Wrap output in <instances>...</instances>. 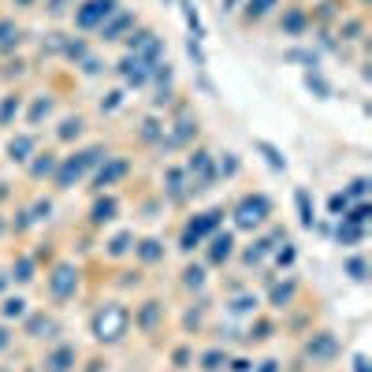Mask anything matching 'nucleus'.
Returning <instances> with one entry per match:
<instances>
[{"label": "nucleus", "instance_id": "f257e3e1", "mask_svg": "<svg viewBox=\"0 0 372 372\" xmlns=\"http://www.w3.org/2000/svg\"><path fill=\"white\" fill-rule=\"evenodd\" d=\"M93 332H97V339H108V343L123 339V332H127V309H119V305H104V309L97 313V320H93Z\"/></svg>", "mask_w": 372, "mask_h": 372}, {"label": "nucleus", "instance_id": "f03ea898", "mask_svg": "<svg viewBox=\"0 0 372 372\" xmlns=\"http://www.w3.org/2000/svg\"><path fill=\"white\" fill-rule=\"evenodd\" d=\"M268 216V201L265 198H246L238 205V227H257Z\"/></svg>", "mask_w": 372, "mask_h": 372}, {"label": "nucleus", "instance_id": "7ed1b4c3", "mask_svg": "<svg viewBox=\"0 0 372 372\" xmlns=\"http://www.w3.org/2000/svg\"><path fill=\"white\" fill-rule=\"evenodd\" d=\"M112 8H116V0H90V4H86L75 19H79V26H97L101 19L112 15Z\"/></svg>", "mask_w": 372, "mask_h": 372}, {"label": "nucleus", "instance_id": "20e7f679", "mask_svg": "<svg viewBox=\"0 0 372 372\" xmlns=\"http://www.w3.org/2000/svg\"><path fill=\"white\" fill-rule=\"evenodd\" d=\"M272 4H276V0H249V15H265Z\"/></svg>", "mask_w": 372, "mask_h": 372}]
</instances>
